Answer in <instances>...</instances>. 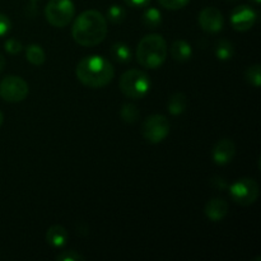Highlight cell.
I'll use <instances>...</instances> for the list:
<instances>
[{
  "label": "cell",
  "instance_id": "obj_1",
  "mask_svg": "<svg viewBox=\"0 0 261 261\" xmlns=\"http://www.w3.org/2000/svg\"><path fill=\"white\" fill-rule=\"evenodd\" d=\"M107 32L106 18L97 10H86L79 14L71 28L73 40L84 47H93L103 42Z\"/></svg>",
  "mask_w": 261,
  "mask_h": 261
},
{
  "label": "cell",
  "instance_id": "obj_2",
  "mask_svg": "<svg viewBox=\"0 0 261 261\" xmlns=\"http://www.w3.org/2000/svg\"><path fill=\"white\" fill-rule=\"evenodd\" d=\"M75 75L82 84L89 88H102L111 83L115 76L114 65L99 55L86 56L78 63Z\"/></svg>",
  "mask_w": 261,
  "mask_h": 261
},
{
  "label": "cell",
  "instance_id": "obj_3",
  "mask_svg": "<svg viewBox=\"0 0 261 261\" xmlns=\"http://www.w3.org/2000/svg\"><path fill=\"white\" fill-rule=\"evenodd\" d=\"M167 42L161 35L153 33L147 35L139 41L137 47V60L143 68L154 69L161 68L167 58Z\"/></svg>",
  "mask_w": 261,
  "mask_h": 261
},
{
  "label": "cell",
  "instance_id": "obj_4",
  "mask_svg": "<svg viewBox=\"0 0 261 261\" xmlns=\"http://www.w3.org/2000/svg\"><path fill=\"white\" fill-rule=\"evenodd\" d=\"M120 91L125 97L132 99H142L149 93L152 82L149 75L139 69H130L125 71L119 82Z\"/></svg>",
  "mask_w": 261,
  "mask_h": 261
},
{
  "label": "cell",
  "instance_id": "obj_5",
  "mask_svg": "<svg viewBox=\"0 0 261 261\" xmlns=\"http://www.w3.org/2000/svg\"><path fill=\"white\" fill-rule=\"evenodd\" d=\"M75 7L71 0H50L45 8L46 20L51 25L64 28L73 20Z\"/></svg>",
  "mask_w": 261,
  "mask_h": 261
},
{
  "label": "cell",
  "instance_id": "obj_6",
  "mask_svg": "<svg viewBox=\"0 0 261 261\" xmlns=\"http://www.w3.org/2000/svg\"><path fill=\"white\" fill-rule=\"evenodd\" d=\"M260 195L259 184L250 177L237 180L229 186V196L237 205L249 206L257 200Z\"/></svg>",
  "mask_w": 261,
  "mask_h": 261
},
{
  "label": "cell",
  "instance_id": "obj_7",
  "mask_svg": "<svg viewBox=\"0 0 261 261\" xmlns=\"http://www.w3.org/2000/svg\"><path fill=\"white\" fill-rule=\"evenodd\" d=\"M171 124L168 119L163 115H150L144 120L142 125V134L147 142L152 144H158L163 142L170 134Z\"/></svg>",
  "mask_w": 261,
  "mask_h": 261
},
{
  "label": "cell",
  "instance_id": "obj_8",
  "mask_svg": "<svg viewBox=\"0 0 261 261\" xmlns=\"http://www.w3.org/2000/svg\"><path fill=\"white\" fill-rule=\"evenodd\" d=\"M28 83L18 75H7L0 81V97L10 103H18L27 98Z\"/></svg>",
  "mask_w": 261,
  "mask_h": 261
},
{
  "label": "cell",
  "instance_id": "obj_9",
  "mask_svg": "<svg viewBox=\"0 0 261 261\" xmlns=\"http://www.w3.org/2000/svg\"><path fill=\"white\" fill-rule=\"evenodd\" d=\"M257 13L250 5H239L231 13V24L239 32L251 30L256 23Z\"/></svg>",
  "mask_w": 261,
  "mask_h": 261
},
{
  "label": "cell",
  "instance_id": "obj_10",
  "mask_svg": "<svg viewBox=\"0 0 261 261\" xmlns=\"http://www.w3.org/2000/svg\"><path fill=\"white\" fill-rule=\"evenodd\" d=\"M199 25L206 33H218L223 30L224 18L221 10L216 7H206L199 13Z\"/></svg>",
  "mask_w": 261,
  "mask_h": 261
},
{
  "label": "cell",
  "instance_id": "obj_11",
  "mask_svg": "<svg viewBox=\"0 0 261 261\" xmlns=\"http://www.w3.org/2000/svg\"><path fill=\"white\" fill-rule=\"evenodd\" d=\"M234 155H236V144H234L233 140L228 139V138L218 140L213 147V150H212L213 161L218 166H224L232 162Z\"/></svg>",
  "mask_w": 261,
  "mask_h": 261
},
{
  "label": "cell",
  "instance_id": "obj_12",
  "mask_svg": "<svg viewBox=\"0 0 261 261\" xmlns=\"http://www.w3.org/2000/svg\"><path fill=\"white\" fill-rule=\"evenodd\" d=\"M228 214V203L222 198H214L205 205V216L212 222H221Z\"/></svg>",
  "mask_w": 261,
  "mask_h": 261
},
{
  "label": "cell",
  "instance_id": "obj_13",
  "mask_svg": "<svg viewBox=\"0 0 261 261\" xmlns=\"http://www.w3.org/2000/svg\"><path fill=\"white\" fill-rule=\"evenodd\" d=\"M68 239V231L63 226H59V224L51 226L46 232V241L54 249H61V247L65 246Z\"/></svg>",
  "mask_w": 261,
  "mask_h": 261
},
{
  "label": "cell",
  "instance_id": "obj_14",
  "mask_svg": "<svg viewBox=\"0 0 261 261\" xmlns=\"http://www.w3.org/2000/svg\"><path fill=\"white\" fill-rule=\"evenodd\" d=\"M170 53L173 60L185 63V61L190 60L191 56H193V48H191L190 43L186 42L185 40H176L171 45Z\"/></svg>",
  "mask_w": 261,
  "mask_h": 261
},
{
  "label": "cell",
  "instance_id": "obj_15",
  "mask_svg": "<svg viewBox=\"0 0 261 261\" xmlns=\"http://www.w3.org/2000/svg\"><path fill=\"white\" fill-rule=\"evenodd\" d=\"M186 106H188V99L182 92H176L168 98L167 110L173 116H178L182 114L186 110Z\"/></svg>",
  "mask_w": 261,
  "mask_h": 261
},
{
  "label": "cell",
  "instance_id": "obj_16",
  "mask_svg": "<svg viewBox=\"0 0 261 261\" xmlns=\"http://www.w3.org/2000/svg\"><path fill=\"white\" fill-rule=\"evenodd\" d=\"M25 59L30 61L32 65L41 66L46 61V54L43 48L37 43H32L25 50Z\"/></svg>",
  "mask_w": 261,
  "mask_h": 261
},
{
  "label": "cell",
  "instance_id": "obj_17",
  "mask_svg": "<svg viewBox=\"0 0 261 261\" xmlns=\"http://www.w3.org/2000/svg\"><path fill=\"white\" fill-rule=\"evenodd\" d=\"M143 23L148 28L155 30L162 24V13L157 8H148L143 14Z\"/></svg>",
  "mask_w": 261,
  "mask_h": 261
},
{
  "label": "cell",
  "instance_id": "obj_18",
  "mask_svg": "<svg viewBox=\"0 0 261 261\" xmlns=\"http://www.w3.org/2000/svg\"><path fill=\"white\" fill-rule=\"evenodd\" d=\"M111 54L115 60L120 61V63H129L132 60V50L124 42L114 43L111 48Z\"/></svg>",
  "mask_w": 261,
  "mask_h": 261
},
{
  "label": "cell",
  "instance_id": "obj_19",
  "mask_svg": "<svg viewBox=\"0 0 261 261\" xmlns=\"http://www.w3.org/2000/svg\"><path fill=\"white\" fill-rule=\"evenodd\" d=\"M234 54V47L232 45V42L227 40H221L217 42L216 45V56L219 60H229V59L233 58Z\"/></svg>",
  "mask_w": 261,
  "mask_h": 261
},
{
  "label": "cell",
  "instance_id": "obj_20",
  "mask_svg": "<svg viewBox=\"0 0 261 261\" xmlns=\"http://www.w3.org/2000/svg\"><path fill=\"white\" fill-rule=\"evenodd\" d=\"M106 17L112 24H120V23L124 22L125 18H126V10H125V8L121 7V5L114 4L107 9Z\"/></svg>",
  "mask_w": 261,
  "mask_h": 261
},
{
  "label": "cell",
  "instance_id": "obj_21",
  "mask_svg": "<svg viewBox=\"0 0 261 261\" xmlns=\"http://www.w3.org/2000/svg\"><path fill=\"white\" fill-rule=\"evenodd\" d=\"M120 116L127 124H134L139 119L140 112L134 103H126L120 110Z\"/></svg>",
  "mask_w": 261,
  "mask_h": 261
},
{
  "label": "cell",
  "instance_id": "obj_22",
  "mask_svg": "<svg viewBox=\"0 0 261 261\" xmlns=\"http://www.w3.org/2000/svg\"><path fill=\"white\" fill-rule=\"evenodd\" d=\"M245 78H246L247 83L254 86L255 88H259L261 86V66L260 64H255L247 68L246 73H245Z\"/></svg>",
  "mask_w": 261,
  "mask_h": 261
},
{
  "label": "cell",
  "instance_id": "obj_23",
  "mask_svg": "<svg viewBox=\"0 0 261 261\" xmlns=\"http://www.w3.org/2000/svg\"><path fill=\"white\" fill-rule=\"evenodd\" d=\"M4 48L10 55H17L23 50V45L17 38H8L4 43Z\"/></svg>",
  "mask_w": 261,
  "mask_h": 261
},
{
  "label": "cell",
  "instance_id": "obj_24",
  "mask_svg": "<svg viewBox=\"0 0 261 261\" xmlns=\"http://www.w3.org/2000/svg\"><path fill=\"white\" fill-rule=\"evenodd\" d=\"M161 5L166 9H170V10H178V9H182L184 7L190 3V0H158Z\"/></svg>",
  "mask_w": 261,
  "mask_h": 261
},
{
  "label": "cell",
  "instance_id": "obj_25",
  "mask_svg": "<svg viewBox=\"0 0 261 261\" xmlns=\"http://www.w3.org/2000/svg\"><path fill=\"white\" fill-rule=\"evenodd\" d=\"M55 259L58 261H84V256L74 250H68V251H63L61 254L56 255Z\"/></svg>",
  "mask_w": 261,
  "mask_h": 261
},
{
  "label": "cell",
  "instance_id": "obj_26",
  "mask_svg": "<svg viewBox=\"0 0 261 261\" xmlns=\"http://www.w3.org/2000/svg\"><path fill=\"white\" fill-rule=\"evenodd\" d=\"M10 28H12V22H10V19L5 14L0 13V37L8 35Z\"/></svg>",
  "mask_w": 261,
  "mask_h": 261
},
{
  "label": "cell",
  "instance_id": "obj_27",
  "mask_svg": "<svg viewBox=\"0 0 261 261\" xmlns=\"http://www.w3.org/2000/svg\"><path fill=\"white\" fill-rule=\"evenodd\" d=\"M125 4H127L132 8H143L147 7L150 3V0H124Z\"/></svg>",
  "mask_w": 261,
  "mask_h": 261
},
{
  "label": "cell",
  "instance_id": "obj_28",
  "mask_svg": "<svg viewBox=\"0 0 261 261\" xmlns=\"http://www.w3.org/2000/svg\"><path fill=\"white\" fill-rule=\"evenodd\" d=\"M212 184H213L214 186H217V189H221V190H223V189L227 188L226 181H224V178H222V177H216V178H213V181H212Z\"/></svg>",
  "mask_w": 261,
  "mask_h": 261
},
{
  "label": "cell",
  "instance_id": "obj_29",
  "mask_svg": "<svg viewBox=\"0 0 261 261\" xmlns=\"http://www.w3.org/2000/svg\"><path fill=\"white\" fill-rule=\"evenodd\" d=\"M4 66H5V59H4V56H3L2 54H0V71H2L3 69H4Z\"/></svg>",
  "mask_w": 261,
  "mask_h": 261
},
{
  "label": "cell",
  "instance_id": "obj_30",
  "mask_svg": "<svg viewBox=\"0 0 261 261\" xmlns=\"http://www.w3.org/2000/svg\"><path fill=\"white\" fill-rule=\"evenodd\" d=\"M3 122H4V116H3V112L0 111V127H2Z\"/></svg>",
  "mask_w": 261,
  "mask_h": 261
},
{
  "label": "cell",
  "instance_id": "obj_31",
  "mask_svg": "<svg viewBox=\"0 0 261 261\" xmlns=\"http://www.w3.org/2000/svg\"><path fill=\"white\" fill-rule=\"evenodd\" d=\"M252 3H255V4H260L261 3V0H251Z\"/></svg>",
  "mask_w": 261,
  "mask_h": 261
},
{
  "label": "cell",
  "instance_id": "obj_32",
  "mask_svg": "<svg viewBox=\"0 0 261 261\" xmlns=\"http://www.w3.org/2000/svg\"><path fill=\"white\" fill-rule=\"evenodd\" d=\"M228 2H236V0H228Z\"/></svg>",
  "mask_w": 261,
  "mask_h": 261
},
{
  "label": "cell",
  "instance_id": "obj_33",
  "mask_svg": "<svg viewBox=\"0 0 261 261\" xmlns=\"http://www.w3.org/2000/svg\"><path fill=\"white\" fill-rule=\"evenodd\" d=\"M32 2H38V0H32Z\"/></svg>",
  "mask_w": 261,
  "mask_h": 261
}]
</instances>
